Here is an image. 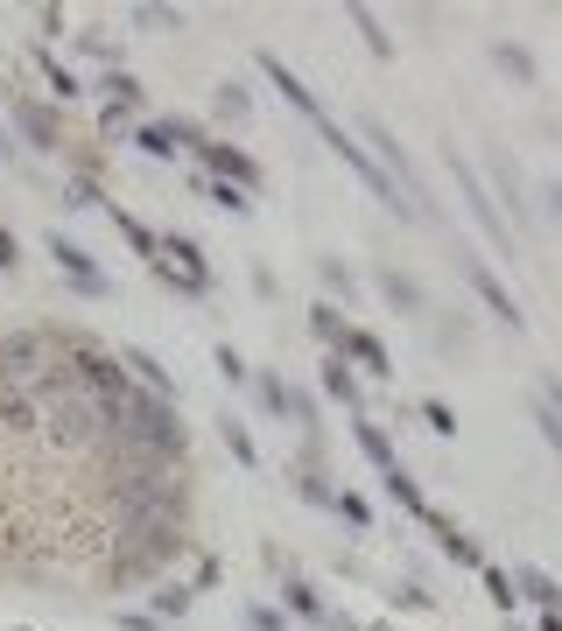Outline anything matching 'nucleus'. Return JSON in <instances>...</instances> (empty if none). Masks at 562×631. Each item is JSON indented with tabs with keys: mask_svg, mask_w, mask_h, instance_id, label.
Returning a JSON list of instances; mask_svg holds the SVG:
<instances>
[{
	"mask_svg": "<svg viewBox=\"0 0 562 631\" xmlns=\"http://www.w3.org/2000/svg\"><path fill=\"white\" fill-rule=\"evenodd\" d=\"M190 533L176 408L71 323H0V590L120 596Z\"/></svg>",
	"mask_w": 562,
	"mask_h": 631,
	"instance_id": "nucleus-1",
	"label": "nucleus"
}]
</instances>
